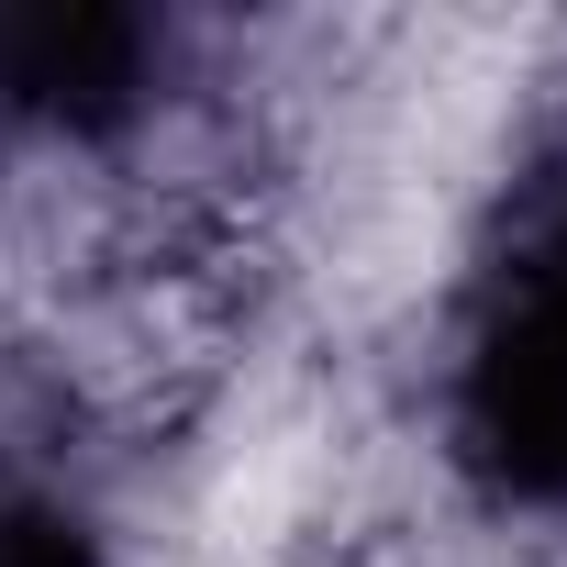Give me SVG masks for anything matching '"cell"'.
I'll use <instances>...</instances> for the list:
<instances>
[{
	"mask_svg": "<svg viewBox=\"0 0 567 567\" xmlns=\"http://www.w3.org/2000/svg\"><path fill=\"white\" fill-rule=\"evenodd\" d=\"M0 567H101V545L56 512V501H23L0 489Z\"/></svg>",
	"mask_w": 567,
	"mask_h": 567,
	"instance_id": "obj_1",
	"label": "cell"
}]
</instances>
